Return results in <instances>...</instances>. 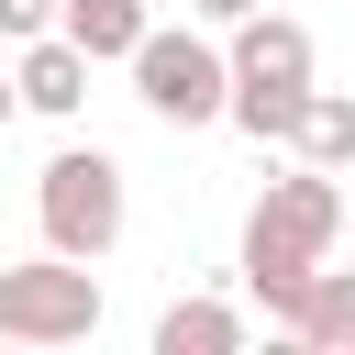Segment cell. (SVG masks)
I'll return each mask as SVG.
<instances>
[{"instance_id": "cell-1", "label": "cell", "mask_w": 355, "mask_h": 355, "mask_svg": "<svg viewBox=\"0 0 355 355\" xmlns=\"http://www.w3.org/2000/svg\"><path fill=\"white\" fill-rule=\"evenodd\" d=\"M344 244V189H333V166H288V178H266L255 189V211H244V288L266 300V322L288 333V311H300V288H311V266Z\"/></svg>"}, {"instance_id": "cell-2", "label": "cell", "mask_w": 355, "mask_h": 355, "mask_svg": "<svg viewBox=\"0 0 355 355\" xmlns=\"http://www.w3.org/2000/svg\"><path fill=\"white\" fill-rule=\"evenodd\" d=\"M122 155H100V144H67V155H44V178H33V222H44V255H78V266H100L111 244H122Z\"/></svg>"}, {"instance_id": "cell-3", "label": "cell", "mask_w": 355, "mask_h": 355, "mask_svg": "<svg viewBox=\"0 0 355 355\" xmlns=\"http://www.w3.org/2000/svg\"><path fill=\"white\" fill-rule=\"evenodd\" d=\"M100 333V277L78 255L0 266V344H89Z\"/></svg>"}, {"instance_id": "cell-4", "label": "cell", "mask_w": 355, "mask_h": 355, "mask_svg": "<svg viewBox=\"0 0 355 355\" xmlns=\"http://www.w3.org/2000/svg\"><path fill=\"white\" fill-rule=\"evenodd\" d=\"M133 100L155 111V122H178V133H200V122H222V44L211 33H133Z\"/></svg>"}, {"instance_id": "cell-5", "label": "cell", "mask_w": 355, "mask_h": 355, "mask_svg": "<svg viewBox=\"0 0 355 355\" xmlns=\"http://www.w3.org/2000/svg\"><path fill=\"white\" fill-rule=\"evenodd\" d=\"M233 44H222V89H311V22H288V11H244V22H222Z\"/></svg>"}, {"instance_id": "cell-6", "label": "cell", "mask_w": 355, "mask_h": 355, "mask_svg": "<svg viewBox=\"0 0 355 355\" xmlns=\"http://www.w3.org/2000/svg\"><path fill=\"white\" fill-rule=\"evenodd\" d=\"M11 100H22V111H44V122H67V111L89 100V55H78L67 33H22V67H11Z\"/></svg>"}, {"instance_id": "cell-7", "label": "cell", "mask_w": 355, "mask_h": 355, "mask_svg": "<svg viewBox=\"0 0 355 355\" xmlns=\"http://www.w3.org/2000/svg\"><path fill=\"white\" fill-rule=\"evenodd\" d=\"M288 344L355 355V266H311V288H300V311H288Z\"/></svg>"}, {"instance_id": "cell-8", "label": "cell", "mask_w": 355, "mask_h": 355, "mask_svg": "<svg viewBox=\"0 0 355 355\" xmlns=\"http://www.w3.org/2000/svg\"><path fill=\"white\" fill-rule=\"evenodd\" d=\"M155 11L144 0H55V33L89 55V67H111V55H133V33H144Z\"/></svg>"}, {"instance_id": "cell-9", "label": "cell", "mask_w": 355, "mask_h": 355, "mask_svg": "<svg viewBox=\"0 0 355 355\" xmlns=\"http://www.w3.org/2000/svg\"><path fill=\"white\" fill-rule=\"evenodd\" d=\"M233 344H244L233 300H166L155 311V355H233Z\"/></svg>"}, {"instance_id": "cell-10", "label": "cell", "mask_w": 355, "mask_h": 355, "mask_svg": "<svg viewBox=\"0 0 355 355\" xmlns=\"http://www.w3.org/2000/svg\"><path fill=\"white\" fill-rule=\"evenodd\" d=\"M288 144H300V166H333V178H344V166H355V89H322V78H311Z\"/></svg>"}, {"instance_id": "cell-11", "label": "cell", "mask_w": 355, "mask_h": 355, "mask_svg": "<svg viewBox=\"0 0 355 355\" xmlns=\"http://www.w3.org/2000/svg\"><path fill=\"white\" fill-rule=\"evenodd\" d=\"M0 33L22 44V33H55V0H0Z\"/></svg>"}, {"instance_id": "cell-12", "label": "cell", "mask_w": 355, "mask_h": 355, "mask_svg": "<svg viewBox=\"0 0 355 355\" xmlns=\"http://www.w3.org/2000/svg\"><path fill=\"white\" fill-rule=\"evenodd\" d=\"M189 11H200V22H244L255 0H189Z\"/></svg>"}, {"instance_id": "cell-13", "label": "cell", "mask_w": 355, "mask_h": 355, "mask_svg": "<svg viewBox=\"0 0 355 355\" xmlns=\"http://www.w3.org/2000/svg\"><path fill=\"white\" fill-rule=\"evenodd\" d=\"M11 111H22V100H11V78H0V133H11Z\"/></svg>"}, {"instance_id": "cell-14", "label": "cell", "mask_w": 355, "mask_h": 355, "mask_svg": "<svg viewBox=\"0 0 355 355\" xmlns=\"http://www.w3.org/2000/svg\"><path fill=\"white\" fill-rule=\"evenodd\" d=\"M344 222H355V211H344Z\"/></svg>"}]
</instances>
